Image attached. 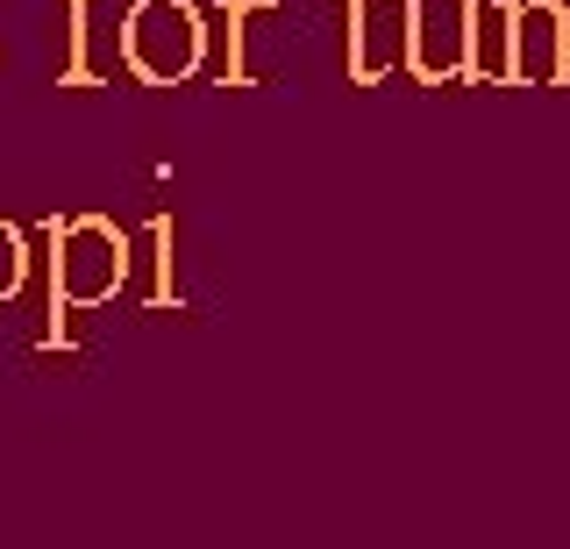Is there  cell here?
Instances as JSON below:
<instances>
[{
  "label": "cell",
  "instance_id": "277c9868",
  "mask_svg": "<svg viewBox=\"0 0 570 549\" xmlns=\"http://www.w3.org/2000/svg\"><path fill=\"white\" fill-rule=\"evenodd\" d=\"M343 37H350V86H379L406 72L414 43V0H343Z\"/></svg>",
  "mask_w": 570,
  "mask_h": 549
},
{
  "label": "cell",
  "instance_id": "52a82bcc",
  "mask_svg": "<svg viewBox=\"0 0 570 549\" xmlns=\"http://www.w3.org/2000/svg\"><path fill=\"white\" fill-rule=\"evenodd\" d=\"M278 0H222V22H228V65H222V86H257V65H249V22L272 14Z\"/></svg>",
  "mask_w": 570,
  "mask_h": 549
},
{
  "label": "cell",
  "instance_id": "3957f363",
  "mask_svg": "<svg viewBox=\"0 0 570 549\" xmlns=\"http://www.w3.org/2000/svg\"><path fill=\"white\" fill-rule=\"evenodd\" d=\"M471 22H478V0H414L406 79H421V86H471Z\"/></svg>",
  "mask_w": 570,
  "mask_h": 549
},
{
  "label": "cell",
  "instance_id": "7a4b0ae2",
  "mask_svg": "<svg viewBox=\"0 0 570 549\" xmlns=\"http://www.w3.org/2000/svg\"><path fill=\"white\" fill-rule=\"evenodd\" d=\"M207 58V14L193 0H136L121 14V72L142 86H186Z\"/></svg>",
  "mask_w": 570,
  "mask_h": 549
},
{
  "label": "cell",
  "instance_id": "8992f818",
  "mask_svg": "<svg viewBox=\"0 0 570 549\" xmlns=\"http://www.w3.org/2000/svg\"><path fill=\"white\" fill-rule=\"evenodd\" d=\"M65 22H71V65L65 86H107L121 65V29L100 22V0H65Z\"/></svg>",
  "mask_w": 570,
  "mask_h": 549
},
{
  "label": "cell",
  "instance_id": "9c48e42d",
  "mask_svg": "<svg viewBox=\"0 0 570 549\" xmlns=\"http://www.w3.org/2000/svg\"><path fill=\"white\" fill-rule=\"evenodd\" d=\"M150 236H157V251H165V236H171V222H150ZM165 293H171V257H165V264H157V293H150V300H165Z\"/></svg>",
  "mask_w": 570,
  "mask_h": 549
},
{
  "label": "cell",
  "instance_id": "30bf717a",
  "mask_svg": "<svg viewBox=\"0 0 570 549\" xmlns=\"http://www.w3.org/2000/svg\"><path fill=\"white\" fill-rule=\"evenodd\" d=\"M563 79H570V0H563Z\"/></svg>",
  "mask_w": 570,
  "mask_h": 549
},
{
  "label": "cell",
  "instance_id": "ba28073f",
  "mask_svg": "<svg viewBox=\"0 0 570 549\" xmlns=\"http://www.w3.org/2000/svg\"><path fill=\"white\" fill-rule=\"evenodd\" d=\"M29 278V236L14 222H0V300H14Z\"/></svg>",
  "mask_w": 570,
  "mask_h": 549
},
{
  "label": "cell",
  "instance_id": "5b68a950",
  "mask_svg": "<svg viewBox=\"0 0 570 549\" xmlns=\"http://www.w3.org/2000/svg\"><path fill=\"white\" fill-rule=\"evenodd\" d=\"M507 72L513 86H563V0L507 8Z\"/></svg>",
  "mask_w": 570,
  "mask_h": 549
},
{
  "label": "cell",
  "instance_id": "6da1fadb",
  "mask_svg": "<svg viewBox=\"0 0 570 549\" xmlns=\"http://www.w3.org/2000/svg\"><path fill=\"white\" fill-rule=\"evenodd\" d=\"M121 286H129V236L115 222H50V307H107Z\"/></svg>",
  "mask_w": 570,
  "mask_h": 549
}]
</instances>
